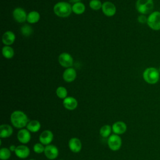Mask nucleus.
I'll return each instance as SVG.
<instances>
[{"label": "nucleus", "instance_id": "obj_21", "mask_svg": "<svg viewBox=\"0 0 160 160\" xmlns=\"http://www.w3.org/2000/svg\"><path fill=\"white\" fill-rule=\"evenodd\" d=\"M40 19V14L38 11H32L28 13L27 16V21L31 24L36 23Z\"/></svg>", "mask_w": 160, "mask_h": 160}, {"label": "nucleus", "instance_id": "obj_19", "mask_svg": "<svg viewBox=\"0 0 160 160\" xmlns=\"http://www.w3.org/2000/svg\"><path fill=\"white\" fill-rule=\"evenodd\" d=\"M13 129L12 127L8 124H4L0 126V137L1 138H7L12 135Z\"/></svg>", "mask_w": 160, "mask_h": 160}, {"label": "nucleus", "instance_id": "obj_13", "mask_svg": "<svg viewBox=\"0 0 160 160\" xmlns=\"http://www.w3.org/2000/svg\"><path fill=\"white\" fill-rule=\"evenodd\" d=\"M69 149L73 152H79L81 150L82 143L79 139L77 138H72L68 142Z\"/></svg>", "mask_w": 160, "mask_h": 160}, {"label": "nucleus", "instance_id": "obj_29", "mask_svg": "<svg viewBox=\"0 0 160 160\" xmlns=\"http://www.w3.org/2000/svg\"><path fill=\"white\" fill-rule=\"evenodd\" d=\"M44 149H45V147L41 142L36 143L33 146V151L37 154H40V153L44 152Z\"/></svg>", "mask_w": 160, "mask_h": 160}, {"label": "nucleus", "instance_id": "obj_12", "mask_svg": "<svg viewBox=\"0 0 160 160\" xmlns=\"http://www.w3.org/2000/svg\"><path fill=\"white\" fill-rule=\"evenodd\" d=\"M17 138L22 144L28 143L31 138L30 131H29L27 129H21L18 132Z\"/></svg>", "mask_w": 160, "mask_h": 160}, {"label": "nucleus", "instance_id": "obj_28", "mask_svg": "<svg viewBox=\"0 0 160 160\" xmlns=\"http://www.w3.org/2000/svg\"><path fill=\"white\" fill-rule=\"evenodd\" d=\"M102 4L99 0H91L89 2V6L93 10H99L102 8Z\"/></svg>", "mask_w": 160, "mask_h": 160}, {"label": "nucleus", "instance_id": "obj_15", "mask_svg": "<svg viewBox=\"0 0 160 160\" xmlns=\"http://www.w3.org/2000/svg\"><path fill=\"white\" fill-rule=\"evenodd\" d=\"M62 78L63 79L68 82H72L76 78V70L72 68H67L63 72Z\"/></svg>", "mask_w": 160, "mask_h": 160}, {"label": "nucleus", "instance_id": "obj_18", "mask_svg": "<svg viewBox=\"0 0 160 160\" xmlns=\"http://www.w3.org/2000/svg\"><path fill=\"white\" fill-rule=\"evenodd\" d=\"M16 39V36L14 33L11 31H8L5 32L2 37V41L4 44L6 46H9L13 44Z\"/></svg>", "mask_w": 160, "mask_h": 160}, {"label": "nucleus", "instance_id": "obj_2", "mask_svg": "<svg viewBox=\"0 0 160 160\" xmlns=\"http://www.w3.org/2000/svg\"><path fill=\"white\" fill-rule=\"evenodd\" d=\"M143 79L149 84H156L160 79V73L158 69L154 67L147 68L142 73Z\"/></svg>", "mask_w": 160, "mask_h": 160}, {"label": "nucleus", "instance_id": "obj_23", "mask_svg": "<svg viewBox=\"0 0 160 160\" xmlns=\"http://www.w3.org/2000/svg\"><path fill=\"white\" fill-rule=\"evenodd\" d=\"M2 54L5 58L11 59L14 56V51L11 47L9 46H5L2 49Z\"/></svg>", "mask_w": 160, "mask_h": 160}, {"label": "nucleus", "instance_id": "obj_31", "mask_svg": "<svg viewBox=\"0 0 160 160\" xmlns=\"http://www.w3.org/2000/svg\"><path fill=\"white\" fill-rule=\"evenodd\" d=\"M16 148V147L14 145H11V146H9V149H10L11 151H14V152L15 151Z\"/></svg>", "mask_w": 160, "mask_h": 160}, {"label": "nucleus", "instance_id": "obj_27", "mask_svg": "<svg viewBox=\"0 0 160 160\" xmlns=\"http://www.w3.org/2000/svg\"><path fill=\"white\" fill-rule=\"evenodd\" d=\"M21 32L23 36L28 37L32 34L33 30H32L31 26H30L28 24H24L21 27Z\"/></svg>", "mask_w": 160, "mask_h": 160}, {"label": "nucleus", "instance_id": "obj_16", "mask_svg": "<svg viewBox=\"0 0 160 160\" xmlns=\"http://www.w3.org/2000/svg\"><path fill=\"white\" fill-rule=\"evenodd\" d=\"M127 126L122 121H117L112 126V130L116 134H122L126 131Z\"/></svg>", "mask_w": 160, "mask_h": 160}, {"label": "nucleus", "instance_id": "obj_25", "mask_svg": "<svg viewBox=\"0 0 160 160\" xmlns=\"http://www.w3.org/2000/svg\"><path fill=\"white\" fill-rule=\"evenodd\" d=\"M11 151L9 148H2L0 149V158L1 160H7L11 157Z\"/></svg>", "mask_w": 160, "mask_h": 160}, {"label": "nucleus", "instance_id": "obj_14", "mask_svg": "<svg viewBox=\"0 0 160 160\" xmlns=\"http://www.w3.org/2000/svg\"><path fill=\"white\" fill-rule=\"evenodd\" d=\"M17 157L21 159H24L29 156L30 154V150L29 148L25 145H19L16 146L14 151Z\"/></svg>", "mask_w": 160, "mask_h": 160}, {"label": "nucleus", "instance_id": "obj_3", "mask_svg": "<svg viewBox=\"0 0 160 160\" xmlns=\"http://www.w3.org/2000/svg\"><path fill=\"white\" fill-rule=\"evenodd\" d=\"M53 11L55 14L61 18L68 17L72 11L71 4L63 1L56 3L53 8Z\"/></svg>", "mask_w": 160, "mask_h": 160}, {"label": "nucleus", "instance_id": "obj_8", "mask_svg": "<svg viewBox=\"0 0 160 160\" xmlns=\"http://www.w3.org/2000/svg\"><path fill=\"white\" fill-rule=\"evenodd\" d=\"M44 153L48 159L52 160L58 156L59 150L54 145L49 144L45 146Z\"/></svg>", "mask_w": 160, "mask_h": 160}, {"label": "nucleus", "instance_id": "obj_5", "mask_svg": "<svg viewBox=\"0 0 160 160\" xmlns=\"http://www.w3.org/2000/svg\"><path fill=\"white\" fill-rule=\"evenodd\" d=\"M146 23L152 30H160V12L155 11L151 12L148 17Z\"/></svg>", "mask_w": 160, "mask_h": 160}, {"label": "nucleus", "instance_id": "obj_7", "mask_svg": "<svg viewBox=\"0 0 160 160\" xmlns=\"http://www.w3.org/2000/svg\"><path fill=\"white\" fill-rule=\"evenodd\" d=\"M58 61L59 64L64 68H70L73 64V59L69 53L62 52L58 58Z\"/></svg>", "mask_w": 160, "mask_h": 160}, {"label": "nucleus", "instance_id": "obj_4", "mask_svg": "<svg viewBox=\"0 0 160 160\" xmlns=\"http://www.w3.org/2000/svg\"><path fill=\"white\" fill-rule=\"evenodd\" d=\"M136 8L141 14L146 15L151 13L154 8L153 0H137Z\"/></svg>", "mask_w": 160, "mask_h": 160}, {"label": "nucleus", "instance_id": "obj_11", "mask_svg": "<svg viewBox=\"0 0 160 160\" xmlns=\"http://www.w3.org/2000/svg\"><path fill=\"white\" fill-rule=\"evenodd\" d=\"M14 19L18 22H24L27 20V14L26 11L21 8H16L12 12Z\"/></svg>", "mask_w": 160, "mask_h": 160}, {"label": "nucleus", "instance_id": "obj_35", "mask_svg": "<svg viewBox=\"0 0 160 160\" xmlns=\"http://www.w3.org/2000/svg\"><path fill=\"white\" fill-rule=\"evenodd\" d=\"M60 160H63V159H60Z\"/></svg>", "mask_w": 160, "mask_h": 160}, {"label": "nucleus", "instance_id": "obj_30", "mask_svg": "<svg viewBox=\"0 0 160 160\" xmlns=\"http://www.w3.org/2000/svg\"><path fill=\"white\" fill-rule=\"evenodd\" d=\"M147 19H148V18L144 14H141L138 18V22L139 23H141V24H144L145 22H147Z\"/></svg>", "mask_w": 160, "mask_h": 160}, {"label": "nucleus", "instance_id": "obj_9", "mask_svg": "<svg viewBox=\"0 0 160 160\" xmlns=\"http://www.w3.org/2000/svg\"><path fill=\"white\" fill-rule=\"evenodd\" d=\"M102 11L107 16H112L116 14V8L115 5L109 1L104 2L102 5Z\"/></svg>", "mask_w": 160, "mask_h": 160}, {"label": "nucleus", "instance_id": "obj_1", "mask_svg": "<svg viewBox=\"0 0 160 160\" xmlns=\"http://www.w3.org/2000/svg\"><path fill=\"white\" fill-rule=\"evenodd\" d=\"M11 124L14 127L18 129H23L26 127L29 122V119L27 115L21 111H14L12 112L10 117Z\"/></svg>", "mask_w": 160, "mask_h": 160}, {"label": "nucleus", "instance_id": "obj_10", "mask_svg": "<svg viewBox=\"0 0 160 160\" xmlns=\"http://www.w3.org/2000/svg\"><path fill=\"white\" fill-rule=\"evenodd\" d=\"M54 136L52 132L49 130H45L41 132L39 136V139L41 144L43 145H49L52 141Z\"/></svg>", "mask_w": 160, "mask_h": 160}, {"label": "nucleus", "instance_id": "obj_32", "mask_svg": "<svg viewBox=\"0 0 160 160\" xmlns=\"http://www.w3.org/2000/svg\"><path fill=\"white\" fill-rule=\"evenodd\" d=\"M71 2H74V3H76V2H80L81 0H69Z\"/></svg>", "mask_w": 160, "mask_h": 160}, {"label": "nucleus", "instance_id": "obj_24", "mask_svg": "<svg viewBox=\"0 0 160 160\" xmlns=\"http://www.w3.org/2000/svg\"><path fill=\"white\" fill-rule=\"evenodd\" d=\"M111 130L112 128L109 125L106 124L101 128L99 130V134L102 138H108L110 136Z\"/></svg>", "mask_w": 160, "mask_h": 160}, {"label": "nucleus", "instance_id": "obj_20", "mask_svg": "<svg viewBox=\"0 0 160 160\" xmlns=\"http://www.w3.org/2000/svg\"><path fill=\"white\" fill-rule=\"evenodd\" d=\"M41 128V123L38 120H31L29 121L26 126V129L31 132H36Z\"/></svg>", "mask_w": 160, "mask_h": 160}, {"label": "nucleus", "instance_id": "obj_22", "mask_svg": "<svg viewBox=\"0 0 160 160\" xmlns=\"http://www.w3.org/2000/svg\"><path fill=\"white\" fill-rule=\"evenodd\" d=\"M85 6L83 3L79 2L74 3L72 6V11L76 14H81L85 11Z\"/></svg>", "mask_w": 160, "mask_h": 160}, {"label": "nucleus", "instance_id": "obj_6", "mask_svg": "<svg viewBox=\"0 0 160 160\" xmlns=\"http://www.w3.org/2000/svg\"><path fill=\"white\" fill-rule=\"evenodd\" d=\"M108 145L109 148L114 151L119 150L122 145L121 137L116 134L111 135L108 139Z\"/></svg>", "mask_w": 160, "mask_h": 160}, {"label": "nucleus", "instance_id": "obj_33", "mask_svg": "<svg viewBox=\"0 0 160 160\" xmlns=\"http://www.w3.org/2000/svg\"><path fill=\"white\" fill-rule=\"evenodd\" d=\"M158 71H159V73H160V66H159V68H158Z\"/></svg>", "mask_w": 160, "mask_h": 160}, {"label": "nucleus", "instance_id": "obj_17", "mask_svg": "<svg viewBox=\"0 0 160 160\" xmlns=\"http://www.w3.org/2000/svg\"><path fill=\"white\" fill-rule=\"evenodd\" d=\"M64 107L67 109L68 110H74L78 106V101L77 100L73 97H67L64 99L62 102Z\"/></svg>", "mask_w": 160, "mask_h": 160}, {"label": "nucleus", "instance_id": "obj_34", "mask_svg": "<svg viewBox=\"0 0 160 160\" xmlns=\"http://www.w3.org/2000/svg\"><path fill=\"white\" fill-rule=\"evenodd\" d=\"M29 160H35V159H29Z\"/></svg>", "mask_w": 160, "mask_h": 160}, {"label": "nucleus", "instance_id": "obj_26", "mask_svg": "<svg viewBox=\"0 0 160 160\" xmlns=\"http://www.w3.org/2000/svg\"><path fill=\"white\" fill-rule=\"evenodd\" d=\"M56 95L60 99H65L68 95L67 89L63 86L58 87L56 89Z\"/></svg>", "mask_w": 160, "mask_h": 160}]
</instances>
